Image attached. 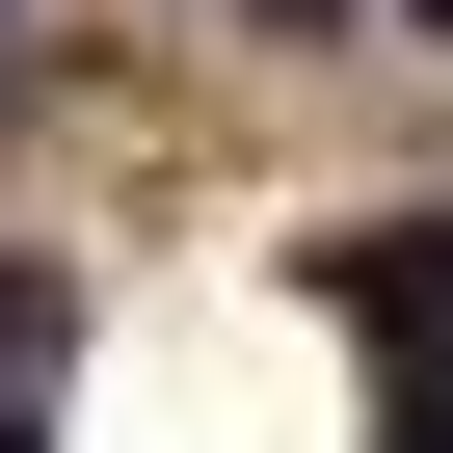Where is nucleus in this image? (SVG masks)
<instances>
[{"instance_id":"obj_1","label":"nucleus","mask_w":453,"mask_h":453,"mask_svg":"<svg viewBox=\"0 0 453 453\" xmlns=\"http://www.w3.org/2000/svg\"><path fill=\"white\" fill-rule=\"evenodd\" d=\"M54 347H81V294H54V267H0V453H54Z\"/></svg>"},{"instance_id":"obj_2","label":"nucleus","mask_w":453,"mask_h":453,"mask_svg":"<svg viewBox=\"0 0 453 453\" xmlns=\"http://www.w3.org/2000/svg\"><path fill=\"white\" fill-rule=\"evenodd\" d=\"M400 27H453V0H400Z\"/></svg>"}]
</instances>
